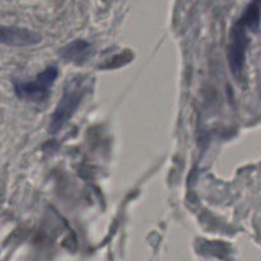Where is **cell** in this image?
I'll list each match as a JSON object with an SVG mask.
<instances>
[{
	"instance_id": "6da1fadb",
	"label": "cell",
	"mask_w": 261,
	"mask_h": 261,
	"mask_svg": "<svg viewBox=\"0 0 261 261\" xmlns=\"http://www.w3.org/2000/svg\"><path fill=\"white\" fill-rule=\"evenodd\" d=\"M92 81L86 75H74L68 79L64 87L63 96L56 105L50 117L51 134H58L74 116L86 94L91 91Z\"/></svg>"
},
{
	"instance_id": "7a4b0ae2",
	"label": "cell",
	"mask_w": 261,
	"mask_h": 261,
	"mask_svg": "<svg viewBox=\"0 0 261 261\" xmlns=\"http://www.w3.org/2000/svg\"><path fill=\"white\" fill-rule=\"evenodd\" d=\"M260 23V10L256 4H251L247 7L242 17L240 18L233 25L231 32V42H229L228 61L232 73L236 76L244 71L246 51L249 47L250 38L247 32L255 31L259 27Z\"/></svg>"
},
{
	"instance_id": "3957f363",
	"label": "cell",
	"mask_w": 261,
	"mask_h": 261,
	"mask_svg": "<svg viewBox=\"0 0 261 261\" xmlns=\"http://www.w3.org/2000/svg\"><path fill=\"white\" fill-rule=\"evenodd\" d=\"M59 75V70L55 65H48L37 74L35 79H14L13 87L19 98L32 102H43L50 96L51 87L55 83Z\"/></svg>"
},
{
	"instance_id": "277c9868",
	"label": "cell",
	"mask_w": 261,
	"mask_h": 261,
	"mask_svg": "<svg viewBox=\"0 0 261 261\" xmlns=\"http://www.w3.org/2000/svg\"><path fill=\"white\" fill-rule=\"evenodd\" d=\"M0 41L5 46L25 47V46H33L40 43L42 41V36L35 31L28 30V28L3 25L0 30Z\"/></svg>"
},
{
	"instance_id": "5b68a950",
	"label": "cell",
	"mask_w": 261,
	"mask_h": 261,
	"mask_svg": "<svg viewBox=\"0 0 261 261\" xmlns=\"http://www.w3.org/2000/svg\"><path fill=\"white\" fill-rule=\"evenodd\" d=\"M92 55V45L86 40H75L60 48V56L68 63L82 65Z\"/></svg>"
},
{
	"instance_id": "8992f818",
	"label": "cell",
	"mask_w": 261,
	"mask_h": 261,
	"mask_svg": "<svg viewBox=\"0 0 261 261\" xmlns=\"http://www.w3.org/2000/svg\"><path fill=\"white\" fill-rule=\"evenodd\" d=\"M255 2H260L261 3V0H255Z\"/></svg>"
}]
</instances>
